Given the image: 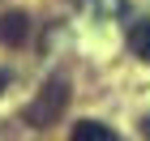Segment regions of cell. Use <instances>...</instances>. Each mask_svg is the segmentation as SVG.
I'll use <instances>...</instances> for the list:
<instances>
[{
  "label": "cell",
  "mask_w": 150,
  "mask_h": 141,
  "mask_svg": "<svg viewBox=\"0 0 150 141\" xmlns=\"http://www.w3.org/2000/svg\"><path fill=\"white\" fill-rule=\"evenodd\" d=\"M64 103H69V81L52 77V81L39 90V98L30 103V111H26V124H35V128H47V124H52V120L64 111Z\"/></svg>",
  "instance_id": "1"
},
{
  "label": "cell",
  "mask_w": 150,
  "mask_h": 141,
  "mask_svg": "<svg viewBox=\"0 0 150 141\" xmlns=\"http://www.w3.org/2000/svg\"><path fill=\"white\" fill-rule=\"evenodd\" d=\"M26 30H30V17L26 13H4L0 17V43L4 47H17L26 39Z\"/></svg>",
  "instance_id": "2"
},
{
  "label": "cell",
  "mask_w": 150,
  "mask_h": 141,
  "mask_svg": "<svg viewBox=\"0 0 150 141\" xmlns=\"http://www.w3.org/2000/svg\"><path fill=\"white\" fill-rule=\"evenodd\" d=\"M73 4H77V9H86L90 17H103V22L125 13V0H73Z\"/></svg>",
  "instance_id": "3"
},
{
  "label": "cell",
  "mask_w": 150,
  "mask_h": 141,
  "mask_svg": "<svg viewBox=\"0 0 150 141\" xmlns=\"http://www.w3.org/2000/svg\"><path fill=\"white\" fill-rule=\"evenodd\" d=\"M73 141H116V133L99 120H81L77 128H73Z\"/></svg>",
  "instance_id": "4"
},
{
  "label": "cell",
  "mask_w": 150,
  "mask_h": 141,
  "mask_svg": "<svg viewBox=\"0 0 150 141\" xmlns=\"http://www.w3.org/2000/svg\"><path fill=\"white\" fill-rule=\"evenodd\" d=\"M129 51L150 64V22H137L133 30H129Z\"/></svg>",
  "instance_id": "5"
},
{
  "label": "cell",
  "mask_w": 150,
  "mask_h": 141,
  "mask_svg": "<svg viewBox=\"0 0 150 141\" xmlns=\"http://www.w3.org/2000/svg\"><path fill=\"white\" fill-rule=\"evenodd\" d=\"M142 137H150V116H146V120H142Z\"/></svg>",
  "instance_id": "6"
},
{
  "label": "cell",
  "mask_w": 150,
  "mask_h": 141,
  "mask_svg": "<svg viewBox=\"0 0 150 141\" xmlns=\"http://www.w3.org/2000/svg\"><path fill=\"white\" fill-rule=\"evenodd\" d=\"M4 86H9V77H4V73H0V90H4Z\"/></svg>",
  "instance_id": "7"
}]
</instances>
